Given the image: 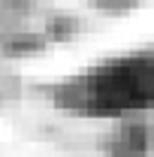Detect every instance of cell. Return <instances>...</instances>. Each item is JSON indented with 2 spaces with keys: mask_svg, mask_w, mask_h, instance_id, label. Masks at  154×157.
I'll use <instances>...</instances> for the list:
<instances>
[{
  "mask_svg": "<svg viewBox=\"0 0 154 157\" xmlns=\"http://www.w3.org/2000/svg\"><path fill=\"white\" fill-rule=\"evenodd\" d=\"M52 103L76 115H127L154 109V45L100 60L52 91Z\"/></svg>",
  "mask_w": 154,
  "mask_h": 157,
  "instance_id": "cell-1",
  "label": "cell"
}]
</instances>
